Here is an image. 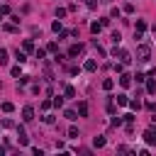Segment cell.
Wrapping results in <instances>:
<instances>
[{
  "mask_svg": "<svg viewBox=\"0 0 156 156\" xmlns=\"http://www.w3.org/2000/svg\"><path fill=\"white\" fill-rule=\"evenodd\" d=\"M127 105H129V107H132V110H139V107H141V102H139V100H129V102H127Z\"/></svg>",
  "mask_w": 156,
  "mask_h": 156,
  "instance_id": "obj_21",
  "label": "cell"
},
{
  "mask_svg": "<svg viewBox=\"0 0 156 156\" xmlns=\"http://www.w3.org/2000/svg\"><path fill=\"white\" fill-rule=\"evenodd\" d=\"M146 110H151V112H154V110H156V102H154V100H149V102H146Z\"/></svg>",
  "mask_w": 156,
  "mask_h": 156,
  "instance_id": "obj_34",
  "label": "cell"
},
{
  "mask_svg": "<svg viewBox=\"0 0 156 156\" xmlns=\"http://www.w3.org/2000/svg\"><path fill=\"white\" fill-rule=\"evenodd\" d=\"M0 107H2V112H12V110H15V105H12V102H2Z\"/></svg>",
  "mask_w": 156,
  "mask_h": 156,
  "instance_id": "obj_20",
  "label": "cell"
},
{
  "mask_svg": "<svg viewBox=\"0 0 156 156\" xmlns=\"http://www.w3.org/2000/svg\"><path fill=\"white\" fill-rule=\"evenodd\" d=\"M112 54H115V56H119V61H122V63H129V61H132V54H129V51H124V49H117V46H115V51H112Z\"/></svg>",
  "mask_w": 156,
  "mask_h": 156,
  "instance_id": "obj_2",
  "label": "cell"
},
{
  "mask_svg": "<svg viewBox=\"0 0 156 156\" xmlns=\"http://www.w3.org/2000/svg\"><path fill=\"white\" fill-rule=\"evenodd\" d=\"M44 122L46 124H54V115H44Z\"/></svg>",
  "mask_w": 156,
  "mask_h": 156,
  "instance_id": "obj_35",
  "label": "cell"
},
{
  "mask_svg": "<svg viewBox=\"0 0 156 156\" xmlns=\"http://www.w3.org/2000/svg\"><path fill=\"white\" fill-rule=\"evenodd\" d=\"M146 93H156V80H149L146 83Z\"/></svg>",
  "mask_w": 156,
  "mask_h": 156,
  "instance_id": "obj_19",
  "label": "cell"
},
{
  "mask_svg": "<svg viewBox=\"0 0 156 156\" xmlns=\"http://www.w3.org/2000/svg\"><path fill=\"white\" fill-rule=\"evenodd\" d=\"M122 122H124V119H122V117H112V124H115V127H119V124H122Z\"/></svg>",
  "mask_w": 156,
  "mask_h": 156,
  "instance_id": "obj_36",
  "label": "cell"
},
{
  "mask_svg": "<svg viewBox=\"0 0 156 156\" xmlns=\"http://www.w3.org/2000/svg\"><path fill=\"white\" fill-rule=\"evenodd\" d=\"M93 146H95V149H102V146H105V136H95V139H93Z\"/></svg>",
  "mask_w": 156,
  "mask_h": 156,
  "instance_id": "obj_10",
  "label": "cell"
},
{
  "mask_svg": "<svg viewBox=\"0 0 156 156\" xmlns=\"http://www.w3.org/2000/svg\"><path fill=\"white\" fill-rule=\"evenodd\" d=\"M51 105H54V107H61V105H63V98H54Z\"/></svg>",
  "mask_w": 156,
  "mask_h": 156,
  "instance_id": "obj_26",
  "label": "cell"
},
{
  "mask_svg": "<svg viewBox=\"0 0 156 156\" xmlns=\"http://www.w3.org/2000/svg\"><path fill=\"white\" fill-rule=\"evenodd\" d=\"M66 12H68V10H63V7H58V10H56V17L61 20V17H66Z\"/></svg>",
  "mask_w": 156,
  "mask_h": 156,
  "instance_id": "obj_28",
  "label": "cell"
},
{
  "mask_svg": "<svg viewBox=\"0 0 156 156\" xmlns=\"http://www.w3.org/2000/svg\"><path fill=\"white\" fill-rule=\"evenodd\" d=\"M49 107H51V100H44V102H41V110H44V112H46V110H49Z\"/></svg>",
  "mask_w": 156,
  "mask_h": 156,
  "instance_id": "obj_33",
  "label": "cell"
},
{
  "mask_svg": "<svg viewBox=\"0 0 156 156\" xmlns=\"http://www.w3.org/2000/svg\"><path fill=\"white\" fill-rule=\"evenodd\" d=\"M127 102H129V98H127L124 93H119V95H117V105H127Z\"/></svg>",
  "mask_w": 156,
  "mask_h": 156,
  "instance_id": "obj_15",
  "label": "cell"
},
{
  "mask_svg": "<svg viewBox=\"0 0 156 156\" xmlns=\"http://www.w3.org/2000/svg\"><path fill=\"white\" fill-rule=\"evenodd\" d=\"M61 27H63V24H61V20H56V22L51 24V29H54V32H61Z\"/></svg>",
  "mask_w": 156,
  "mask_h": 156,
  "instance_id": "obj_25",
  "label": "cell"
},
{
  "mask_svg": "<svg viewBox=\"0 0 156 156\" xmlns=\"http://www.w3.org/2000/svg\"><path fill=\"white\" fill-rule=\"evenodd\" d=\"M0 20H2V12H0Z\"/></svg>",
  "mask_w": 156,
  "mask_h": 156,
  "instance_id": "obj_39",
  "label": "cell"
},
{
  "mask_svg": "<svg viewBox=\"0 0 156 156\" xmlns=\"http://www.w3.org/2000/svg\"><path fill=\"white\" fill-rule=\"evenodd\" d=\"M102 2H112V0H102Z\"/></svg>",
  "mask_w": 156,
  "mask_h": 156,
  "instance_id": "obj_38",
  "label": "cell"
},
{
  "mask_svg": "<svg viewBox=\"0 0 156 156\" xmlns=\"http://www.w3.org/2000/svg\"><path fill=\"white\" fill-rule=\"evenodd\" d=\"M0 63H7V51L0 49Z\"/></svg>",
  "mask_w": 156,
  "mask_h": 156,
  "instance_id": "obj_31",
  "label": "cell"
},
{
  "mask_svg": "<svg viewBox=\"0 0 156 156\" xmlns=\"http://www.w3.org/2000/svg\"><path fill=\"white\" fill-rule=\"evenodd\" d=\"M63 115H66V119H71V122H73V119H78V117H76V112H73V110H66V112H63Z\"/></svg>",
  "mask_w": 156,
  "mask_h": 156,
  "instance_id": "obj_22",
  "label": "cell"
},
{
  "mask_svg": "<svg viewBox=\"0 0 156 156\" xmlns=\"http://www.w3.org/2000/svg\"><path fill=\"white\" fill-rule=\"evenodd\" d=\"M17 132H20V144H22V146H27V144H29V139H27V132H24L22 127H17Z\"/></svg>",
  "mask_w": 156,
  "mask_h": 156,
  "instance_id": "obj_7",
  "label": "cell"
},
{
  "mask_svg": "<svg viewBox=\"0 0 156 156\" xmlns=\"http://www.w3.org/2000/svg\"><path fill=\"white\" fill-rule=\"evenodd\" d=\"M44 56H46V49H37V58H39V61H41V58H44Z\"/></svg>",
  "mask_w": 156,
  "mask_h": 156,
  "instance_id": "obj_30",
  "label": "cell"
},
{
  "mask_svg": "<svg viewBox=\"0 0 156 156\" xmlns=\"http://www.w3.org/2000/svg\"><path fill=\"white\" fill-rule=\"evenodd\" d=\"M100 29H102L100 22H93V24H90V32H93V34H100Z\"/></svg>",
  "mask_w": 156,
  "mask_h": 156,
  "instance_id": "obj_12",
  "label": "cell"
},
{
  "mask_svg": "<svg viewBox=\"0 0 156 156\" xmlns=\"http://www.w3.org/2000/svg\"><path fill=\"white\" fill-rule=\"evenodd\" d=\"M78 115L80 117H88V102H78Z\"/></svg>",
  "mask_w": 156,
  "mask_h": 156,
  "instance_id": "obj_8",
  "label": "cell"
},
{
  "mask_svg": "<svg viewBox=\"0 0 156 156\" xmlns=\"http://www.w3.org/2000/svg\"><path fill=\"white\" fill-rule=\"evenodd\" d=\"M2 29H5V32H15V29H17V27H15V22H12V24H5V27H2Z\"/></svg>",
  "mask_w": 156,
  "mask_h": 156,
  "instance_id": "obj_32",
  "label": "cell"
},
{
  "mask_svg": "<svg viewBox=\"0 0 156 156\" xmlns=\"http://www.w3.org/2000/svg\"><path fill=\"white\" fill-rule=\"evenodd\" d=\"M85 5H88V7H90V10H93V7H95V5H98V0H85Z\"/></svg>",
  "mask_w": 156,
  "mask_h": 156,
  "instance_id": "obj_37",
  "label": "cell"
},
{
  "mask_svg": "<svg viewBox=\"0 0 156 156\" xmlns=\"http://www.w3.org/2000/svg\"><path fill=\"white\" fill-rule=\"evenodd\" d=\"M22 46H24V51H34V41H32V39H24Z\"/></svg>",
  "mask_w": 156,
  "mask_h": 156,
  "instance_id": "obj_13",
  "label": "cell"
},
{
  "mask_svg": "<svg viewBox=\"0 0 156 156\" xmlns=\"http://www.w3.org/2000/svg\"><path fill=\"white\" fill-rule=\"evenodd\" d=\"M124 12H127V15H132V12H134V5H132V2H127V5H124Z\"/></svg>",
  "mask_w": 156,
  "mask_h": 156,
  "instance_id": "obj_27",
  "label": "cell"
},
{
  "mask_svg": "<svg viewBox=\"0 0 156 156\" xmlns=\"http://www.w3.org/2000/svg\"><path fill=\"white\" fill-rule=\"evenodd\" d=\"M22 119H24V122H32V119H34V107H32V105L22 107Z\"/></svg>",
  "mask_w": 156,
  "mask_h": 156,
  "instance_id": "obj_3",
  "label": "cell"
},
{
  "mask_svg": "<svg viewBox=\"0 0 156 156\" xmlns=\"http://www.w3.org/2000/svg\"><path fill=\"white\" fill-rule=\"evenodd\" d=\"M144 139H146V144H156V129H154V127L146 129V132H144Z\"/></svg>",
  "mask_w": 156,
  "mask_h": 156,
  "instance_id": "obj_4",
  "label": "cell"
},
{
  "mask_svg": "<svg viewBox=\"0 0 156 156\" xmlns=\"http://www.w3.org/2000/svg\"><path fill=\"white\" fill-rule=\"evenodd\" d=\"M110 39H112V41H115V46H117V44L122 41V34H119V32H112V37H110Z\"/></svg>",
  "mask_w": 156,
  "mask_h": 156,
  "instance_id": "obj_17",
  "label": "cell"
},
{
  "mask_svg": "<svg viewBox=\"0 0 156 156\" xmlns=\"http://www.w3.org/2000/svg\"><path fill=\"white\" fill-rule=\"evenodd\" d=\"M95 68H98L95 58H88V61H85V71H95Z\"/></svg>",
  "mask_w": 156,
  "mask_h": 156,
  "instance_id": "obj_11",
  "label": "cell"
},
{
  "mask_svg": "<svg viewBox=\"0 0 156 156\" xmlns=\"http://www.w3.org/2000/svg\"><path fill=\"white\" fill-rule=\"evenodd\" d=\"M134 32H146V22H144V20H139V22H136V29H134Z\"/></svg>",
  "mask_w": 156,
  "mask_h": 156,
  "instance_id": "obj_16",
  "label": "cell"
},
{
  "mask_svg": "<svg viewBox=\"0 0 156 156\" xmlns=\"http://www.w3.org/2000/svg\"><path fill=\"white\" fill-rule=\"evenodd\" d=\"M119 83H122V88H129V85H132V76H129V73H122V76H119Z\"/></svg>",
  "mask_w": 156,
  "mask_h": 156,
  "instance_id": "obj_6",
  "label": "cell"
},
{
  "mask_svg": "<svg viewBox=\"0 0 156 156\" xmlns=\"http://www.w3.org/2000/svg\"><path fill=\"white\" fill-rule=\"evenodd\" d=\"M2 127H5V129H12V127H15V122H12V119H7V117H5V119H2Z\"/></svg>",
  "mask_w": 156,
  "mask_h": 156,
  "instance_id": "obj_23",
  "label": "cell"
},
{
  "mask_svg": "<svg viewBox=\"0 0 156 156\" xmlns=\"http://www.w3.org/2000/svg\"><path fill=\"white\" fill-rule=\"evenodd\" d=\"M68 136H71V139H78V129H76V127H68Z\"/></svg>",
  "mask_w": 156,
  "mask_h": 156,
  "instance_id": "obj_24",
  "label": "cell"
},
{
  "mask_svg": "<svg viewBox=\"0 0 156 156\" xmlns=\"http://www.w3.org/2000/svg\"><path fill=\"white\" fill-rule=\"evenodd\" d=\"M46 51H58V44H56V41H51V44L46 46Z\"/></svg>",
  "mask_w": 156,
  "mask_h": 156,
  "instance_id": "obj_29",
  "label": "cell"
},
{
  "mask_svg": "<svg viewBox=\"0 0 156 156\" xmlns=\"http://www.w3.org/2000/svg\"><path fill=\"white\" fill-rule=\"evenodd\" d=\"M112 88H115V80L112 78H105L102 80V90H112Z\"/></svg>",
  "mask_w": 156,
  "mask_h": 156,
  "instance_id": "obj_9",
  "label": "cell"
},
{
  "mask_svg": "<svg viewBox=\"0 0 156 156\" xmlns=\"http://www.w3.org/2000/svg\"><path fill=\"white\" fill-rule=\"evenodd\" d=\"M15 58H17L20 63H24V61H27V56H24V51H20V49H17V54H15Z\"/></svg>",
  "mask_w": 156,
  "mask_h": 156,
  "instance_id": "obj_18",
  "label": "cell"
},
{
  "mask_svg": "<svg viewBox=\"0 0 156 156\" xmlns=\"http://www.w3.org/2000/svg\"><path fill=\"white\" fill-rule=\"evenodd\" d=\"M149 56H151V46H149V44H139V49H136V61H149Z\"/></svg>",
  "mask_w": 156,
  "mask_h": 156,
  "instance_id": "obj_1",
  "label": "cell"
},
{
  "mask_svg": "<svg viewBox=\"0 0 156 156\" xmlns=\"http://www.w3.org/2000/svg\"><path fill=\"white\" fill-rule=\"evenodd\" d=\"M63 93H66V98H76V88H73V85H66Z\"/></svg>",
  "mask_w": 156,
  "mask_h": 156,
  "instance_id": "obj_14",
  "label": "cell"
},
{
  "mask_svg": "<svg viewBox=\"0 0 156 156\" xmlns=\"http://www.w3.org/2000/svg\"><path fill=\"white\" fill-rule=\"evenodd\" d=\"M80 51H83V44H73V46L68 49V56H71V58H76Z\"/></svg>",
  "mask_w": 156,
  "mask_h": 156,
  "instance_id": "obj_5",
  "label": "cell"
}]
</instances>
